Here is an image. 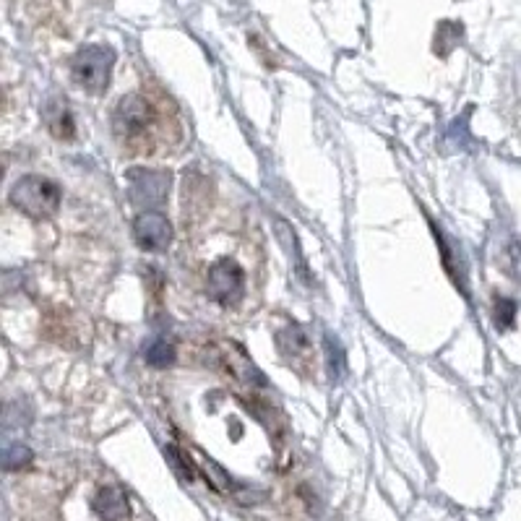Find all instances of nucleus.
Returning a JSON list of instances; mask_svg holds the SVG:
<instances>
[{
	"instance_id": "nucleus-1",
	"label": "nucleus",
	"mask_w": 521,
	"mask_h": 521,
	"mask_svg": "<svg viewBox=\"0 0 521 521\" xmlns=\"http://www.w3.org/2000/svg\"><path fill=\"white\" fill-rule=\"evenodd\" d=\"M157 128V110L144 94L133 92L120 99L113 113V131L123 144H144Z\"/></svg>"
},
{
	"instance_id": "nucleus-2",
	"label": "nucleus",
	"mask_w": 521,
	"mask_h": 521,
	"mask_svg": "<svg viewBox=\"0 0 521 521\" xmlns=\"http://www.w3.org/2000/svg\"><path fill=\"white\" fill-rule=\"evenodd\" d=\"M115 50L107 45H86L71 60L73 81L89 94H102L110 86L115 68Z\"/></svg>"
},
{
	"instance_id": "nucleus-3",
	"label": "nucleus",
	"mask_w": 521,
	"mask_h": 521,
	"mask_svg": "<svg viewBox=\"0 0 521 521\" xmlns=\"http://www.w3.org/2000/svg\"><path fill=\"white\" fill-rule=\"evenodd\" d=\"M60 198H63V193H60L58 183L42 178V175H27L11 188V204L21 214L34 219L53 217L60 209Z\"/></svg>"
},
{
	"instance_id": "nucleus-4",
	"label": "nucleus",
	"mask_w": 521,
	"mask_h": 521,
	"mask_svg": "<svg viewBox=\"0 0 521 521\" xmlns=\"http://www.w3.org/2000/svg\"><path fill=\"white\" fill-rule=\"evenodd\" d=\"M206 290L219 305H235L245 295V271L235 258L225 256L214 261L206 274Z\"/></svg>"
},
{
	"instance_id": "nucleus-5",
	"label": "nucleus",
	"mask_w": 521,
	"mask_h": 521,
	"mask_svg": "<svg viewBox=\"0 0 521 521\" xmlns=\"http://www.w3.org/2000/svg\"><path fill=\"white\" fill-rule=\"evenodd\" d=\"M170 172L165 170H128V196H131V204H136L144 212H152L157 206H162L167 201V193H170Z\"/></svg>"
},
{
	"instance_id": "nucleus-6",
	"label": "nucleus",
	"mask_w": 521,
	"mask_h": 521,
	"mask_svg": "<svg viewBox=\"0 0 521 521\" xmlns=\"http://www.w3.org/2000/svg\"><path fill=\"white\" fill-rule=\"evenodd\" d=\"M133 238L144 251L165 253L172 245V225L165 214L144 212L133 219Z\"/></svg>"
},
{
	"instance_id": "nucleus-7",
	"label": "nucleus",
	"mask_w": 521,
	"mask_h": 521,
	"mask_svg": "<svg viewBox=\"0 0 521 521\" xmlns=\"http://www.w3.org/2000/svg\"><path fill=\"white\" fill-rule=\"evenodd\" d=\"M219 360L225 365V370L232 378H238L243 383H253V386H264L266 378L264 373L253 365V360L245 355V350L235 342H222L219 344Z\"/></svg>"
},
{
	"instance_id": "nucleus-8",
	"label": "nucleus",
	"mask_w": 521,
	"mask_h": 521,
	"mask_svg": "<svg viewBox=\"0 0 521 521\" xmlns=\"http://www.w3.org/2000/svg\"><path fill=\"white\" fill-rule=\"evenodd\" d=\"M94 514L99 516V521H128L131 519V506H128L126 490L118 488V485H105L99 488L92 501Z\"/></svg>"
},
{
	"instance_id": "nucleus-9",
	"label": "nucleus",
	"mask_w": 521,
	"mask_h": 521,
	"mask_svg": "<svg viewBox=\"0 0 521 521\" xmlns=\"http://www.w3.org/2000/svg\"><path fill=\"white\" fill-rule=\"evenodd\" d=\"M45 123H47V131L53 133L58 141L76 139V123H73L71 110H68V105L63 102V99H53V102H47Z\"/></svg>"
},
{
	"instance_id": "nucleus-10",
	"label": "nucleus",
	"mask_w": 521,
	"mask_h": 521,
	"mask_svg": "<svg viewBox=\"0 0 521 521\" xmlns=\"http://www.w3.org/2000/svg\"><path fill=\"white\" fill-rule=\"evenodd\" d=\"M277 350L282 352V357L287 360H303V357H310V337L308 331L303 326L290 324L287 329H282L277 334Z\"/></svg>"
},
{
	"instance_id": "nucleus-11",
	"label": "nucleus",
	"mask_w": 521,
	"mask_h": 521,
	"mask_svg": "<svg viewBox=\"0 0 521 521\" xmlns=\"http://www.w3.org/2000/svg\"><path fill=\"white\" fill-rule=\"evenodd\" d=\"M436 240L441 243V251H443V266H446V271L451 274V279H454L459 287H462V292L467 295V269H464V258H462V251H456V245L449 243L446 240V235H443L441 230H436Z\"/></svg>"
},
{
	"instance_id": "nucleus-12",
	"label": "nucleus",
	"mask_w": 521,
	"mask_h": 521,
	"mask_svg": "<svg viewBox=\"0 0 521 521\" xmlns=\"http://www.w3.org/2000/svg\"><path fill=\"white\" fill-rule=\"evenodd\" d=\"M146 363L152 368H167V365L175 363V347L162 337L152 339L146 347Z\"/></svg>"
},
{
	"instance_id": "nucleus-13",
	"label": "nucleus",
	"mask_w": 521,
	"mask_h": 521,
	"mask_svg": "<svg viewBox=\"0 0 521 521\" xmlns=\"http://www.w3.org/2000/svg\"><path fill=\"white\" fill-rule=\"evenodd\" d=\"M32 462V451L24 443H6L3 446V469L6 472H16V469L27 467Z\"/></svg>"
},
{
	"instance_id": "nucleus-14",
	"label": "nucleus",
	"mask_w": 521,
	"mask_h": 521,
	"mask_svg": "<svg viewBox=\"0 0 521 521\" xmlns=\"http://www.w3.org/2000/svg\"><path fill=\"white\" fill-rule=\"evenodd\" d=\"M326 357H329L331 381H339L344 373V350L337 337H326Z\"/></svg>"
},
{
	"instance_id": "nucleus-15",
	"label": "nucleus",
	"mask_w": 521,
	"mask_h": 521,
	"mask_svg": "<svg viewBox=\"0 0 521 521\" xmlns=\"http://www.w3.org/2000/svg\"><path fill=\"white\" fill-rule=\"evenodd\" d=\"M493 318H495V326L501 331L511 329L516 318V303L514 300H508V297H498L495 300V308H493Z\"/></svg>"
},
{
	"instance_id": "nucleus-16",
	"label": "nucleus",
	"mask_w": 521,
	"mask_h": 521,
	"mask_svg": "<svg viewBox=\"0 0 521 521\" xmlns=\"http://www.w3.org/2000/svg\"><path fill=\"white\" fill-rule=\"evenodd\" d=\"M165 454H167V459H170V462H172V469H175V472H178V475L183 477V480L191 482L193 477H196V472H193L191 462H185V456L180 454V451L175 449V446H167Z\"/></svg>"
}]
</instances>
